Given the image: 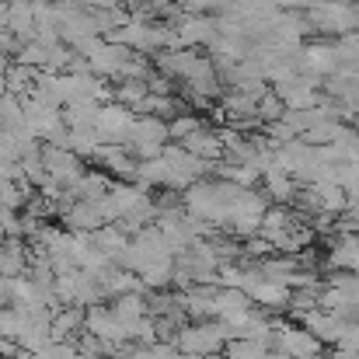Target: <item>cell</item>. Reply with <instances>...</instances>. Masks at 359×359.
Listing matches in <instances>:
<instances>
[{"label":"cell","mask_w":359,"mask_h":359,"mask_svg":"<svg viewBox=\"0 0 359 359\" xmlns=\"http://www.w3.org/2000/svg\"><path fill=\"white\" fill-rule=\"evenodd\" d=\"M109 189H112V185H109V178H105V175H98V171H95V175H88V171H84V175L70 185L74 199H91V203L105 199V196H109Z\"/></svg>","instance_id":"7c38bea8"},{"label":"cell","mask_w":359,"mask_h":359,"mask_svg":"<svg viewBox=\"0 0 359 359\" xmlns=\"http://www.w3.org/2000/svg\"><path fill=\"white\" fill-rule=\"evenodd\" d=\"M35 67H25V63H11L7 67V88H11V95H28V91H35Z\"/></svg>","instance_id":"5bb4252c"},{"label":"cell","mask_w":359,"mask_h":359,"mask_svg":"<svg viewBox=\"0 0 359 359\" xmlns=\"http://www.w3.org/2000/svg\"><path fill=\"white\" fill-rule=\"evenodd\" d=\"M0 129H7V133H21V129H28L21 95H11V91H7V95L0 98Z\"/></svg>","instance_id":"8fae6325"},{"label":"cell","mask_w":359,"mask_h":359,"mask_svg":"<svg viewBox=\"0 0 359 359\" xmlns=\"http://www.w3.org/2000/svg\"><path fill=\"white\" fill-rule=\"evenodd\" d=\"M14 63H25V67H35V70H42V67H46V42H39V39H32V42H21V49H18Z\"/></svg>","instance_id":"2e32d148"},{"label":"cell","mask_w":359,"mask_h":359,"mask_svg":"<svg viewBox=\"0 0 359 359\" xmlns=\"http://www.w3.org/2000/svg\"><path fill=\"white\" fill-rule=\"evenodd\" d=\"M227 346V335L217 325H189L175 335V349L178 353H196V356H206V353H224Z\"/></svg>","instance_id":"277c9868"},{"label":"cell","mask_w":359,"mask_h":359,"mask_svg":"<svg viewBox=\"0 0 359 359\" xmlns=\"http://www.w3.org/2000/svg\"><path fill=\"white\" fill-rule=\"evenodd\" d=\"M168 140H171V133H168V119H161V116H136V126H133V136H129V150L136 154V157H161L164 154V147H168Z\"/></svg>","instance_id":"6da1fadb"},{"label":"cell","mask_w":359,"mask_h":359,"mask_svg":"<svg viewBox=\"0 0 359 359\" xmlns=\"http://www.w3.org/2000/svg\"><path fill=\"white\" fill-rule=\"evenodd\" d=\"M224 353H227V359H265L269 342H262V339H231L224 346Z\"/></svg>","instance_id":"9a60e30c"},{"label":"cell","mask_w":359,"mask_h":359,"mask_svg":"<svg viewBox=\"0 0 359 359\" xmlns=\"http://www.w3.org/2000/svg\"><path fill=\"white\" fill-rule=\"evenodd\" d=\"M199 126H203V122L196 119V116H182V112H178L175 119H168V133H171V140H175V143H185Z\"/></svg>","instance_id":"e0dca14e"},{"label":"cell","mask_w":359,"mask_h":359,"mask_svg":"<svg viewBox=\"0 0 359 359\" xmlns=\"http://www.w3.org/2000/svg\"><path fill=\"white\" fill-rule=\"evenodd\" d=\"M84 328H88L91 335L105 339V342H109V346H116V349H122L126 342H133V335H129V325L122 321L116 311H112V304H109V307H105V304H95V307H88Z\"/></svg>","instance_id":"3957f363"},{"label":"cell","mask_w":359,"mask_h":359,"mask_svg":"<svg viewBox=\"0 0 359 359\" xmlns=\"http://www.w3.org/2000/svg\"><path fill=\"white\" fill-rule=\"evenodd\" d=\"M182 147H185V150H192V154H196V157H203V161H213V164H217V161L224 157V150H227V147H224V140H220V133H213V129H206V126H199V129L182 143Z\"/></svg>","instance_id":"30bf717a"},{"label":"cell","mask_w":359,"mask_h":359,"mask_svg":"<svg viewBox=\"0 0 359 359\" xmlns=\"http://www.w3.org/2000/svg\"><path fill=\"white\" fill-rule=\"evenodd\" d=\"M133 126H136V112L119 105V102H105V105L98 109V119H95V129H98L102 143H116V147H126V143H129Z\"/></svg>","instance_id":"7a4b0ae2"},{"label":"cell","mask_w":359,"mask_h":359,"mask_svg":"<svg viewBox=\"0 0 359 359\" xmlns=\"http://www.w3.org/2000/svg\"><path fill=\"white\" fill-rule=\"evenodd\" d=\"M272 342H276L279 353H286L290 359H318L321 346H325L307 328H272Z\"/></svg>","instance_id":"5b68a950"},{"label":"cell","mask_w":359,"mask_h":359,"mask_svg":"<svg viewBox=\"0 0 359 359\" xmlns=\"http://www.w3.org/2000/svg\"><path fill=\"white\" fill-rule=\"evenodd\" d=\"M175 35H178V42L189 49V46H210V42L220 35V28H217L213 18H203V14H178Z\"/></svg>","instance_id":"52a82bcc"},{"label":"cell","mask_w":359,"mask_h":359,"mask_svg":"<svg viewBox=\"0 0 359 359\" xmlns=\"http://www.w3.org/2000/svg\"><path fill=\"white\" fill-rule=\"evenodd\" d=\"M42 164H46V171H49L56 182H63L67 189L84 175V164H81V157H77L70 147H49V143H42Z\"/></svg>","instance_id":"8992f818"},{"label":"cell","mask_w":359,"mask_h":359,"mask_svg":"<svg viewBox=\"0 0 359 359\" xmlns=\"http://www.w3.org/2000/svg\"><path fill=\"white\" fill-rule=\"evenodd\" d=\"M178 4H182V11H185V14H203V11L220 7L224 0H178Z\"/></svg>","instance_id":"ac0fdd59"},{"label":"cell","mask_w":359,"mask_h":359,"mask_svg":"<svg viewBox=\"0 0 359 359\" xmlns=\"http://www.w3.org/2000/svg\"><path fill=\"white\" fill-rule=\"evenodd\" d=\"M7 91H11V88H7V74H0V98H4Z\"/></svg>","instance_id":"d6986e66"},{"label":"cell","mask_w":359,"mask_h":359,"mask_svg":"<svg viewBox=\"0 0 359 359\" xmlns=\"http://www.w3.org/2000/svg\"><path fill=\"white\" fill-rule=\"evenodd\" d=\"M7 32L21 42L35 39V4L32 0H7Z\"/></svg>","instance_id":"9c48e42d"},{"label":"cell","mask_w":359,"mask_h":359,"mask_svg":"<svg viewBox=\"0 0 359 359\" xmlns=\"http://www.w3.org/2000/svg\"><path fill=\"white\" fill-rule=\"evenodd\" d=\"M60 217H63L67 231H88V234H95L98 227H105V224H109V220H105V213H102V206H98V203H91V199H74L70 206H63V210H60Z\"/></svg>","instance_id":"ba28073f"},{"label":"cell","mask_w":359,"mask_h":359,"mask_svg":"<svg viewBox=\"0 0 359 359\" xmlns=\"http://www.w3.org/2000/svg\"><path fill=\"white\" fill-rule=\"evenodd\" d=\"M262 178H265V192H269L272 199H279V203H290V199L297 196V189H293V175H286L283 168H276V164H272V168H269Z\"/></svg>","instance_id":"4fadbf2b"}]
</instances>
